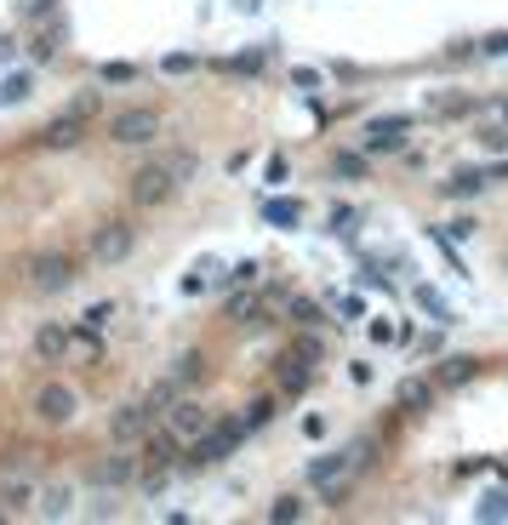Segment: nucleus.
I'll use <instances>...</instances> for the list:
<instances>
[{"label":"nucleus","mask_w":508,"mask_h":525,"mask_svg":"<svg viewBox=\"0 0 508 525\" xmlns=\"http://www.w3.org/2000/svg\"><path fill=\"white\" fill-rule=\"evenodd\" d=\"M132 252H137V228L126 218H109V223L91 228V262H98V269H120Z\"/></svg>","instance_id":"obj_2"},{"label":"nucleus","mask_w":508,"mask_h":525,"mask_svg":"<svg viewBox=\"0 0 508 525\" xmlns=\"http://www.w3.org/2000/svg\"><path fill=\"white\" fill-rule=\"evenodd\" d=\"M74 411H81V394H74L69 383H40V389H35V417L46 428L74 423Z\"/></svg>","instance_id":"obj_6"},{"label":"nucleus","mask_w":508,"mask_h":525,"mask_svg":"<svg viewBox=\"0 0 508 525\" xmlns=\"http://www.w3.org/2000/svg\"><path fill=\"white\" fill-rule=\"evenodd\" d=\"M98 81H103V86H132V81H137V64H103Z\"/></svg>","instance_id":"obj_30"},{"label":"nucleus","mask_w":508,"mask_h":525,"mask_svg":"<svg viewBox=\"0 0 508 525\" xmlns=\"http://www.w3.org/2000/svg\"><path fill=\"white\" fill-rule=\"evenodd\" d=\"M309 383H314V366L303 360V354H286V360L274 366V389H280V394H303Z\"/></svg>","instance_id":"obj_13"},{"label":"nucleus","mask_w":508,"mask_h":525,"mask_svg":"<svg viewBox=\"0 0 508 525\" xmlns=\"http://www.w3.org/2000/svg\"><path fill=\"white\" fill-rule=\"evenodd\" d=\"M331 177H343V183H360V177H366V154H354V149L331 154Z\"/></svg>","instance_id":"obj_22"},{"label":"nucleus","mask_w":508,"mask_h":525,"mask_svg":"<svg viewBox=\"0 0 508 525\" xmlns=\"http://www.w3.org/2000/svg\"><path fill=\"white\" fill-rule=\"evenodd\" d=\"M23 6H29V12H52L57 0H23Z\"/></svg>","instance_id":"obj_42"},{"label":"nucleus","mask_w":508,"mask_h":525,"mask_svg":"<svg viewBox=\"0 0 508 525\" xmlns=\"http://www.w3.org/2000/svg\"><path fill=\"white\" fill-rule=\"evenodd\" d=\"M269 417H274V400L263 394V400H252V406H245V417H240V428H245V435H257V428H263Z\"/></svg>","instance_id":"obj_26"},{"label":"nucleus","mask_w":508,"mask_h":525,"mask_svg":"<svg viewBox=\"0 0 508 525\" xmlns=\"http://www.w3.org/2000/svg\"><path fill=\"white\" fill-rule=\"evenodd\" d=\"M74 343V331L69 326H57V320H46V326L35 331V354H40V360H57V354H64Z\"/></svg>","instance_id":"obj_17"},{"label":"nucleus","mask_w":508,"mask_h":525,"mask_svg":"<svg viewBox=\"0 0 508 525\" xmlns=\"http://www.w3.org/2000/svg\"><path fill=\"white\" fill-rule=\"evenodd\" d=\"M12 57H18V40H12V35H0V64H12Z\"/></svg>","instance_id":"obj_40"},{"label":"nucleus","mask_w":508,"mask_h":525,"mask_svg":"<svg viewBox=\"0 0 508 525\" xmlns=\"http://www.w3.org/2000/svg\"><path fill=\"white\" fill-rule=\"evenodd\" d=\"M394 406L400 411H428V406H435V383H428V377H406L394 389Z\"/></svg>","instance_id":"obj_16"},{"label":"nucleus","mask_w":508,"mask_h":525,"mask_svg":"<svg viewBox=\"0 0 508 525\" xmlns=\"http://www.w3.org/2000/svg\"><path fill=\"white\" fill-rule=\"evenodd\" d=\"M218 280H223V286H252V280H257V262L245 257V262H235L228 274H218Z\"/></svg>","instance_id":"obj_32"},{"label":"nucleus","mask_w":508,"mask_h":525,"mask_svg":"<svg viewBox=\"0 0 508 525\" xmlns=\"http://www.w3.org/2000/svg\"><path fill=\"white\" fill-rule=\"evenodd\" d=\"M235 6H240V12H257V6H263V0H235Z\"/></svg>","instance_id":"obj_43"},{"label":"nucleus","mask_w":508,"mask_h":525,"mask_svg":"<svg viewBox=\"0 0 508 525\" xmlns=\"http://www.w3.org/2000/svg\"><path fill=\"white\" fill-rule=\"evenodd\" d=\"M486 177H508V160H491V166H486Z\"/></svg>","instance_id":"obj_41"},{"label":"nucleus","mask_w":508,"mask_h":525,"mask_svg":"<svg viewBox=\"0 0 508 525\" xmlns=\"http://www.w3.org/2000/svg\"><path fill=\"white\" fill-rule=\"evenodd\" d=\"M143 400H149L155 411H166V406H177V400H183V383H177V377H166V383H155V389H149Z\"/></svg>","instance_id":"obj_25"},{"label":"nucleus","mask_w":508,"mask_h":525,"mask_svg":"<svg viewBox=\"0 0 508 525\" xmlns=\"http://www.w3.org/2000/svg\"><path fill=\"white\" fill-rule=\"evenodd\" d=\"M372 337H377V343H394V337H400V331L389 326V320H372Z\"/></svg>","instance_id":"obj_39"},{"label":"nucleus","mask_w":508,"mask_h":525,"mask_svg":"<svg viewBox=\"0 0 508 525\" xmlns=\"http://www.w3.org/2000/svg\"><path fill=\"white\" fill-rule=\"evenodd\" d=\"M132 480H137V457H132V445H115L109 457L91 462V486H103V491H120V486H132Z\"/></svg>","instance_id":"obj_8"},{"label":"nucleus","mask_w":508,"mask_h":525,"mask_svg":"<svg viewBox=\"0 0 508 525\" xmlns=\"http://www.w3.org/2000/svg\"><path fill=\"white\" fill-rule=\"evenodd\" d=\"M474 514H480V520H508V491H486Z\"/></svg>","instance_id":"obj_29"},{"label":"nucleus","mask_w":508,"mask_h":525,"mask_svg":"<svg viewBox=\"0 0 508 525\" xmlns=\"http://www.w3.org/2000/svg\"><path fill=\"white\" fill-rule=\"evenodd\" d=\"M69 109H74V115H98V109H103V98H98V91H86V98H74Z\"/></svg>","instance_id":"obj_37"},{"label":"nucleus","mask_w":508,"mask_h":525,"mask_svg":"<svg viewBox=\"0 0 508 525\" xmlns=\"http://www.w3.org/2000/svg\"><path fill=\"white\" fill-rule=\"evenodd\" d=\"M474 228H480L474 218H457V223H445V240H474Z\"/></svg>","instance_id":"obj_36"},{"label":"nucleus","mask_w":508,"mask_h":525,"mask_svg":"<svg viewBox=\"0 0 508 525\" xmlns=\"http://www.w3.org/2000/svg\"><path fill=\"white\" fill-rule=\"evenodd\" d=\"M503 120H508V103H503Z\"/></svg>","instance_id":"obj_44"},{"label":"nucleus","mask_w":508,"mask_h":525,"mask_svg":"<svg viewBox=\"0 0 508 525\" xmlns=\"http://www.w3.org/2000/svg\"><path fill=\"white\" fill-rule=\"evenodd\" d=\"M269 520H274V525L303 520V497H274V503H269Z\"/></svg>","instance_id":"obj_28"},{"label":"nucleus","mask_w":508,"mask_h":525,"mask_svg":"<svg viewBox=\"0 0 508 525\" xmlns=\"http://www.w3.org/2000/svg\"><path fill=\"white\" fill-rule=\"evenodd\" d=\"M0 503H6V514H23V508L35 503V486H29V480H6V486H0Z\"/></svg>","instance_id":"obj_23"},{"label":"nucleus","mask_w":508,"mask_h":525,"mask_svg":"<svg viewBox=\"0 0 508 525\" xmlns=\"http://www.w3.org/2000/svg\"><path fill=\"white\" fill-rule=\"evenodd\" d=\"M263 223H274V228H297V223H303V206H297V200H263Z\"/></svg>","instance_id":"obj_19"},{"label":"nucleus","mask_w":508,"mask_h":525,"mask_svg":"<svg viewBox=\"0 0 508 525\" xmlns=\"http://www.w3.org/2000/svg\"><path fill=\"white\" fill-rule=\"evenodd\" d=\"M291 354H303V360H320V354H326V349H320V337H297V343H291Z\"/></svg>","instance_id":"obj_35"},{"label":"nucleus","mask_w":508,"mask_h":525,"mask_svg":"<svg viewBox=\"0 0 508 525\" xmlns=\"http://www.w3.org/2000/svg\"><path fill=\"white\" fill-rule=\"evenodd\" d=\"M155 406H149V400H126V406H115V417H109V440L115 445H137L149 435V428H155Z\"/></svg>","instance_id":"obj_7"},{"label":"nucleus","mask_w":508,"mask_h":525,"mask_svg":"<svg viewBox=\"0 0 508 525\" xmlns=\"http://www.w3.org/2000/svg\"><path fill=\"white\" fill-rule=\"evenodd\" d=\"M172 377H177V383H200V377H206V354H200V349L177 354V360H172Z\"/></svg>","instance_id":"obj_24"},{"label":"nucleus","mask_w":508,"mask_h":525,"mask_svg":"<svg viewBox=\"0 0 508 525\" xmlns=\"http://www.w3.org/2000/svg\"><path fill=\"white\" fill-rule=\"evenodd\" d=\"M177 189H183V183H177L172 166H166V154H160V160H143V166L132 172V183H126V194H132V206H137V211L166 206V200H172Z\"/></svg>","instance_id":"obj_1"},{"label":"nucleus","mask_w":508,"mask_h":525,"mask_svg":"<svg viewBox=\"0 0 508 525\" xmlns=\"http://www.w3.org/2000/svg\"><path fill=\"white\" fill-rule=\"evenodd\" d=\"M474 372H480L474 354H445L435 366V389H463V383H474Z\"/></svg>","instance_id":"obj_14"},{"label":"nucleus","mask_w":508,"mask_h":525,"mask_svg":"<svg viewBox=\"0 0 508 525\" xmlns=\"http://www.w3.org/2000/svg\"><path fill=\"white\" fill-rule=\"evenodd\" d=\"M206 423H211V417H206V406H194V400H177V406H166V428H172L183 445H189L194 435H206Z\"/></svg>","instance_id":"obj_12"},{"label":"nucleus","mask_w":508,"mask_h":525,"mask_svg":"<svg viewBox=\"0 0 508 525\" xmlns=\"http://www.w3.org/2000/svg\"><path fill=\"white\" fill-rule=\"evenodd\" d=\"M240 440H245V428H240V423H218V428L206 423V435H194V440H189V457H183V462H189V469H218L223 457H235V445H240Z\"/></svg>","instance_id":"obj_3"},{"label":"nucleus","mask_w":508,"mask_h":525,"mask_svg":"<svg viewBox=\"0 0 508 525\" xmlns=\"http://www.w3.org/2000/svg\"><path fill=\"white\" fill-rule=\"evenodd\" d=\"M480 149H486V154H503V149H508V132H503V126H486V132H480Z\"/></svg>","instance_id":"obj_33"},{"label":"nucleus","mask_w":508,"mask_h":525,"mask_svg":"<svg viewBox=\"0 0 508 525\" xmlns=\"http://www.w3.org/2000/svg\"><path fill=\"white\" fill-rule=\"evenodd\" d=\"M69 497H74L69 486H40V491H35V514H40V520H64V514H69Z\"/></svg>","instance_id":"obj_18"},{"label":"nucleus","mask_w":508,"mask_h":525,"mask_svg":"<svg viewBox=\"0 0 508 525\" xmlns=\"http://www.w3.org/2000/svg\"><path fill=\"white\" fill-rule=\"evenodd\" d=\"M480 52H486V57H508V29H497V35H486V40H480Z\"/></svg>","instance_id":"obj_34"},{"label":"nucleus","mask_w":508,"mask_h":525,"mask_svg":"<svg viewBox=\"0 0 508 525\" xmlns=\"http://www.w3.org/2000/svg\"><path fill=\"white\" fill-rule=\"evenodd\" d=\"M74 269H81V262H74L69 252H40L35 262H29V286L46 291V297H57V291L74 286Z\"/></svg>","instance_id":"obj_5"},{"label":"nucleus","mask_w":508,"mask_h":525,"mask_svg":"<svg viewBox=\"0 0 508 525\" xmlns=\"http://www.w3.org/2000/svg\"><path fill=\"white\" fill-rule=\"evenodd\" d=\"M29 91H35L29 74H6V81H0V109H18V103H29Z\"/></svg>","instance_id":"obj_21"},{"label":"nucleus","mask_w":508,"mask_h":525,"mask_svg":"<svg viewBox=\"0 0 508 525\" xmlns=\"http://www.w3.org/2000/svg\"><path fill=\"white\" fill-rule=\"evenodd\" d=\"M109 314H115V303H91L81 320H74V331H103L109 326Z\"/></svg>","instance_id":"obj_27"},{"label":"nucleus","mask_w":508,"mask_h":525,"mask_svg":"<svg viewBox=\"0 0 508 525\" xmlns=\"http://www.w3.org/2000/svg\"><path fill=\"white\" fill-rule=\"evenodd\" d=\"M155 137H160V109H120L109 120V143H120V149H143Z\"/></svg>","instance_id":"obj_4"},{"label":"nucleus","mask_w":508,"mask_h":525,"mask_svg":"<svg viewBox=\"0 0 508 525\" xmlns=\"http://www.w3.org/2000/svg\"><path fill=\"white\" fill-rule=\"evenodd\" d=\"M418 303H423V308H428V314H435V320H445V326H452V320H457L452 308H445V297H440V291H428V286H418Z\"/></svg>","instance_id":"obj_31"},{"label":"nucleus","mask_w":508,"mask_h":525,"mask_svg":"<svg viewBox=\"0 0 508 525\" xmlns=\"http://www.w3.org/2000/svg\"><path fill=\"white\" fill-rule=\"evenodd\" d=\"M360 457H366V445H349V452H326V457H314V462H309V486H331V480H343V474H349Z\"/></svg>","instance_id":"obj_11"},{"label":"nucleus","mask_w":508,"mask_h":525,"mask_svg":"<svg viewBox=\"0 0 508 525\" xmlns=\"http://www.w3.org/2000/svg\"><path fill=\"white\" fill-rule=\"evenodd\" d=\"M189 69H194L189 52H172V57H166V74H189Z\"/></svg>","instance_id":"obj_38"},{"label":"nucleus","mask_w":508,"mask_h":525,"mask_svg":"<svg viewBox=\"0 0 508 525\" xmlns=\"http://www.w3.org/2000/svg\"><path fill=\"white\" fill-rule=\"evenodd\" d=\"M86 137V115H74V109H64L57 120H46V132H40V149H52V154H64V149H74Z\"/></svg>","instance_id":"obj_10"},{"label":"nucleus","mask_w":508,"mask_h":525,"mask_svg":"<svg viewBox=\"0 0 508 525\" xmlns=\"http://www.w3.org/2000/svg\"><path fill=\"white\" fill-rule=\"evenodd\" d=\"M286 314H291V326H303V331H309V326H326V308H320L314 297H291Z\"/></svg>","instance_id":"obj_20"},{"label":"nucleus","mask_w":508,"mask_h":525,"mask_svg":"<svg viewBox=\"0 0 508 525\" xmlns=\"http://www.w3.org/2000/svg\"><path fill=\"white\" fill-rule=\"evenodd\" d=\"M491 189V177H486V166H463V172H452L440 183V194H452V200H474V194H486Z\"/></svg>","instance_id":"obj_15"},{"label":"nucleus","mask_w":508,"mask_h":525,"mask_svg":"<svg viewBox=\"0 0 508 525\" xmlns=\"http://www.w3.org/2000/svg\"><path fill=\"white\" fill-rule=\"evenodd\" d=\"M411 132V115H377L366 120V154H394Z\"/></svg>","instance_id":"obj_9"}]
</instances>
